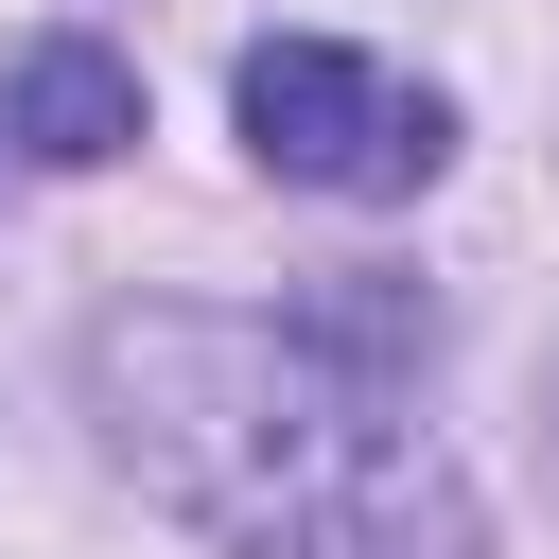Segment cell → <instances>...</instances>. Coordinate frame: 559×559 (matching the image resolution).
Returning <instances> with one entry per match:
<instances>
[{
	"label": "cell",
	"instance_id": "6da1fadb",
	"mask_svg": "<svg viewBox=\"0 0 559 559\" xmlns=\"http://www.w3.org/2000/svg\"><path fill=\"white\" fill-rule=\"evenodd\" d=\"M87 384L122 472H157L227 559H472V489L402 419V367L314 314H105Z\"/></svg>",
	"mask_w": 559,
	"mask_h": 559
},
{
	"label": "cell",
	"instance_id": "7a4b0ae2",
	"mask_svg": "<svg viewBox=\"0 0 559 559\" xmlns=\"http://www.w3.org/2000/svg\"><path fill=\"white\" fill-rule=\"evenodd\" d=\"M227 105H245L262 175L349 192V210H402V192L454 157V105H437V87H402V70H367V52H332V35H262Z\"/></svg>",
	"mask_w": 559,
	"mask_h": 559
},
{
	"label": "cell",
	"instance_id": "3957f363",
	"mask_svg": "<svg viewBox=\"0 0 559 559\" xmlns=\"http://www.w3.org/2000/svg\"><path fill=\"white\" fill-rule=\"evenodd\" d=\"M0 140H17V157H52V175H105V157H140V70H122L105 35H35V52H17Z\"/></svg>",
	"mask_w": 559,
	"mask_h": 559
}]
</instances>
